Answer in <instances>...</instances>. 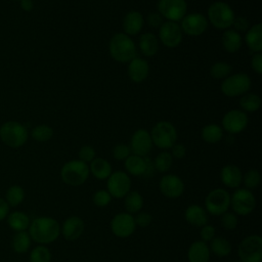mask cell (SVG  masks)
<instances>
[{"mask_svg": "<svg viewBox=\"0 0 262 262\" xmlns=\"http://www.w3.org/2000/svg\"><path fill=\"white\" fill-rule=\"evenodd\" d=\"M143 24H144V19L142 14L136 10L129 11L125 15L122 23L124 32L128 36H134L139 34V32L143 28Z\"/></svg>", "mask_w": 262, "mask_h": 262, "instance_id": "603a6c76", "label": "cell"}, {"mask_svg": "<svg viewBox=\"0 0 262 262\" xmlns=\"http://www.w3.org/2000/svg\"><path fill=\"white\" fill-rule=\"evenodd\" d=\"M111 56L118 62L126 63L136 57V46L130 36L125 33L115 34L108 45Z\"/></svg>", "mask_w": 262, "mask_h": 262, "instance_id": "7a4b0ae2", "label": "cell"}, {"mask_svg": "<svg viewBox=\"0 0 262 262\" xmlns=\"http://www.w3.org/2000/svg\"><path fill=\"white\" fill-rule=\"evenodd\" d=\"M95 155V149L91 145H83L78 152L79 160L86 164H90L96 158Z\"/></svg>", "mask_w": 262, "mask_h": 262, "instance_id": "f6af8a7d", "label": "cell"}, {"mask_svg": "<svg viewBox=\"0 0 262 262\" xmlns=\"http://www.w3.org/2000/svg\"><path fill=\"white\" fill-rule=\"evenodd\" d=\"M171 156L173 157V158H175V159H178V160H180V159H183L184 157H185V155H186V148H185V146L183 145V144H181V143H175L172 147H171Z\"/></svg>", "mask_w": 262, "mask_h": 262, "instance_id": "681fc988", "label": "cell"}, {"mask_svg": "<svg viewBox=\"0 0 262 262\" xmlns=\"http://www.w3.org/2000/svg\"><path fill=\"white\" fill-rule=\"evenodd\" d=\"M20 7L24 11L30 12L34 8V2L33 0H20Z\"/></svg>", "mask_w": 262, "mask_h": 262, "instance_id": "db71d44e", "label": "cell"}, {"mask_svg": "<svg viewBox=\"0 0 262 262\" xmlns=\"http://www.w3.org/2000/svg\"><path fill=\"white\" fill-rule=\"evenodd\" d=\"M85 224L82 218L70 216L63 221L60 227V233L67 241H77L83 234Z\"/></svg>", "mask_w": 262, "mask_h": 262, "instance_id": "d6986e66", "label": "cell"}, {"mask_svg": "<svg viewBox=\"0 0 262 262\" xmlns=\"http://www.w3.org/2000/svg\"><path fill=\"white\" fill-rule=\"evenodd\" d=\"M31 237L28 232L25 231H18L15 233V235L12 238V248L15 253L24 254L28 252L30 246H31Z\"/></svg>", "mask_w": 262, "mask_h": 262, "instance_id": "e575fe53", "label": "cell"}, {"mask_svg": "<svg viewBox=\"0 0 262 262\" xmlns=\"http://www.w3.org/2000/svg\"><path fill=\"white\" fill-rule=\"evenodd\" d=\"M251 78L245 73H237L225 78L221 84V91L225 96L236 97L248 92Z\"/></svg>", "mask_w": 262, "mask_h": 262, "instance_id": "30bf717a", "label": "cell"}, {"mask_svg": "<svg viewBox=\"0 0 262 262\" xmlns=\"http://www.w3.org/2000/svg\"><path fill=\"white\" fill-rule=\"evenodd\" d=\"M237 255L242 262H261L262 237L259 234H251L243 238L237 248Z\"/></svg>", "mask_w": 262, "mask_h": 262, "instance_id": "52a82bcc", "label": "cell"}, {"mask_svg": "<svg viewBox=\"0 0 262 262\" xmlns=\"http://www.w3.org/2000/svg\"><path fill=\"white\" fill-rule=\"evenodd\" d=\"M90 175L89 165L78 160H71L63 164L60 170L62 181L71 186H80Z\"/></svg>", "mask_w": 262, "mask_h": 262, "instance_id": "3957f363", "label": "cell"}, {"mask_svg": "<svg viewBox=\"0 0 262 262\" xmlns=\"http://www.w3.org/2000/svg\"><path fill=\"white\" fill-rule=\"evenodd\" d=\"M248 115L239 110L228 111L222 119V127L229 134H238L244 131L248 125Z\"/></svg>", "mask_w": 262, "mask_h": 262, "instance_id": "2e32d148", "label": "cell"}, {"mask_svg": "<svg viewBox=\"0 0 262 262\" xmlns=\"http://www.w3.org/2000/svg\"><path fill=\"white\" fill-rule=\"evenodd\" d=\"M13 1H20V0H13Z\"/></svg>", "mask_w": 262, "mask_h": 262, "instance_id": "9f6ffc18", "label": "cell"}, {"mask_svg": "<svg viewBox=\"0 0 262 262\" xmlns=\"http://www.w3.org/2000/svg\"><path fill=\"white\" fill-rule=\"evenodd\" d=\"M152 144L161 149H170L177 141V130L167 121L158 122L150 131Z\"/></svg>", "mask_w": 262, "mask_h": 262, "instance_id": "8992f818", "label": "cell"}, {"mask_svg": "<svg viewBox=\"0 0 262 262\" xmlns=\"http://www.w3.org/2000/svg\"><path fill=\"white\" fill-rule=\"evenodd\" d=\"M9 212V205L6 203V201L2 198H0V221L3 220Z\"/></svg>", "mask_w": 262, "mask_h": 262, "instance_id": "f5cc1de1", "label": "cell"}, {"mask_svg": "<svg viewBox=\"0 0 262 262\" xmlns=\"http://www.w3.org/2000/svg\"><path fill=\"white\" fill-rule=\"evenodd\" d=\"M161 193L167 199H178L184 192V183L182 179L175 174L164 175L159 182Z\"/></svg>", "mask_w": 262, "mask_h": 262, "instance_id": "e0dca14e", "label": "cell"}, {"mask_svg": "<svg viewBox=\"0 0 262 262\" xmlns=\"http://www.w3.org/2000/svg\"><path fill=\"white\" fill-rule=\"evenodd\" d=\"M158 48H159V42L155 34L147 32L142 34L139 37V50L144 56L146 57L154 56L157 53Z\"/></svg>", "mask_w": 262, "mask_h": 262, "instance_id": "f1b7e54d", "label": "cell"}, {"mask_svg": "<svg viewBox=\"0 0 262 262\" xmlns=\"http://www.w3.org/2000/svg\"><path fill=\"white\" fill-rule=\"evenodd\" d=\"M239 105L243 112L254 113L261 106V98L255 93H245L239 99Z\"/></svg>", "mask_w": 262, "mask_h": 262, "instance_id": "836d02e7", "label": "cell"}, {"mask_svg": "<svg viewBox=\"0 0 262 262\" xmlns=\"http://www.w3.org/2000/svg\"><path fill=\"white\" fill-rule=\"evenodd\" d=\"M112 155H113V158L117 161H125L131 155V149L129 145L120 143L114 146L112 150Z\"/></svg>", "mask_w": 262, "mask_h": 262, "instance_id": "ee69618b", "label": "cell"}, {"mask_svg": "<svg viewBox=\"0 0 262 262\" xmlns=\"http://www.w3.org/2000/svg\"><path fill=\"white\" fill-rule=\"evenodd\" d=\"M221 42L223 48L229 53H234L238 51L243 44L241 34L233 29H227L224 31Z\"/></svg>", "mask_w": 262, "mask_h": 262, "instance_id": "4316f807", "label": "cell"}, {"mask_svg": "<svg viewBox=\"0 0 262 262\" xmlns=\"http://www.w3.org/2000/svg\"><path fill=\"white\" fill-rule=\"evenodd\" d=\"M147 162L145 157H140L136 155H130L125 160V169L128 174L132 176H144L146 172Z\"/></svg>", "mask_w": 262, "mask_h": 262, "instance_id": "484cf974", "label": "cell"}, {"mask_svg": "<svg viewBox=\"0 0 262 262\" xmlns=\"http://www.w3.org/2000/svg\"><path fill=\"white\" fill-rule=\"evenodd\" d=\"M29 137L27 128L16 121H8L0 127V139L1 141L12 148L23 146Z\"/></svg>", "mask_w": 262, "mask_h": 262, "instance_id": "277c9868", "label": "cell"}, {"mask_svg": "<svg viewBox=\"0 0 262 262\" xmlns=\"http://www.w3.org/2000/svg\"><path fill=\"white\" fill-rule=\"evenodd\" d=\"M209 243H210L209 244L210 252L217 257L223 258L228 256L231 253V250H232L231 243L223 236H215Z\"/></svg>", "mask_w": 262, "mask_h": 262, "instance_id": "f546056e", "label": "cell"}, {"mask_svg": "<svg viewBox=\"0 0 262 262\" xmlns=\"http://www.w3.org/2000/svg\"><path fill=\"white\" fill-rule=\"evenodd\" d=\"M210 256L211 252L209 245L203 241H195L188 247V262H209Z\"/></svg>", "mask_w": 262, "mask_h": 262, "instance_id": "cb8c5ba5", "label": "cell"}, {"mask_svg": "<svg viewBox=\"0 0 262 262\" xmlns=\"http://www.w3.org/2000/svg\"><path fill=\"white\" fill-rule=\"evenodd\" d=\"M232 262H242V261L238 259V260H234V261H232Z\"/></svg>", "mask_w": 262, "mask_h": 262, "instance_id": "11a10c76", "label": "cell"}, {"mask_svg": "<svg viewBox=\"0 0 262 262\" xmlns=\"http://www.w3.org/2000/svg\"><path fill=\"white\" fill-rule=\"evenodd\" d=\"M124 206L126 209V212L133 215L141 211L143 207V198L138 191H129L124 196Z\"/></svg>", "mask_w": 262, "mask_h": 262, "instance_id": "1f68e13d", "label": "cell"}, {"mask_svg": "<svg viewBox=\"0 0 262 262\" xmlns=\"http://www.w3.org/2000/svg\"><path fill=\"white\" fill-rule=\"evenodd\" d=\"M245 41L248 48L253 52H261L262 50V25L260 23L254 25L246 31Z\"/></svg>", "mask_w": 262, "mask_h": 262, "instance_id": "d4e9b609", "label": "cell"}, {"mask_svg": "<svg viewBox=\"0 0 262 262\" xmlns=\"http://www.w3.org/2000/svg\"><path fill=\"white\" fill-rule=\"evenodd\" d=\"M158 12L167 20L178 23L187 12L185 0H159Z\"/></svg>", "mask_w": 262, "mask_h": 262, "instance_id": "4fadbf2b", "label": "cell"}, {"mask_svg": "<svg viewBox=\"0 0 262 262\" xmlns=\"http://www.w3.org/2000/svg\"><path fill=\"white\" fill-rule=\"evenodd\" d=\"M201 137L207 143H217L223 137V130L217 124H208L202 128Z\"/></svg>", "mask_w": 262, "mask_h": 262, "instance_id": "d6a6232c", "label": "cell"}, {"mask_svg": "<svg viewBox=\"0 0 262 262\" xmlns=\"http://www.w3.org/2000/svg\"><path fill=\"white\" fill-rule=\"evenodd\" d=\"M233 9L223 1L213 2L208 8V21L218 30H227L234 20Z\"/></svg>", "mask_w": 262, "mask_h": 262, "instance_id": "5b68a950", "label": "cell"}, {"mask_svg": "<svg viewBox=\"0 0 262 262\" xmlns=\"http://www.w3.org/2000/svg\"><path fill=\"white\" fill-rule=\"evenodd\" d=\"M53 136V130L50 126L41 124L35 126L31 131V137L39 142H45L51 139Z\"/></svg>", "mask_w": 262, "mask_h": 262, "instance_id": "74e56055", "label": "cell"}, {"mask_svg": "<svg viewBox=\"0 0 262 262\" xmlns=\"http://www.w3.org/2000/svg\"><path fill=\"white\" fill-rule=\"evenodd\" d=\"M220 223L221 226L225 230H234L238 224V217L235 213L226 211L220 216Z\"/></svg>", "mask_w": 262, "mask_h": 262, "instance_id": "b9f144b4", "label": "cell"}, {"mask_svg": "<svg viewBox=\"0 0 262 262\" xmlns=\"http://www.w3.org/2000/svg\"><path fill=\"white\" fill-rule=\"evenodd\" d=\"M183 33L180 25L176 21L166 20L159 28V38L168 48H176L182 42Z\"/></svg>", "mask_w": 262, "mask_h": 262, "instance_id": "5bb4252c", "label": "cell"}, {"mask_svg": "<svg viewBox=\"0 0 262 262\" xmlns=\"http://www.w3.org/2000/svg\"><path fill=\"white\" fill-rule=\"evenodd\" d=\"M29 234L31 239L40 245L51 244L59 236L60 225L54 218L38 217L30 223Z\"/></svg>", "mask_w": 262, "mask_h": 262, "instance_id": "6da1fadb", "label": "cell"}, {"mask_svg": "<svg viewBox=\"0 0 262 262\" xmlns=\"http://www.w3.org/2000/svg\"><path fill=\"white\" fill-rule=\"evenodd\" d=\"M152 140L150 134L145 129L136 130L130 139V149L133 155L146 157L152 148Z\"/></svg>", "mask_w": 262, "mask_h": 262, "instance_id": "ac0fdd59", "label": "cell"}, {"mask_svg": "<svg viewBox=\"0 0 262 262\" xmlns=\"http://www.w3.org/2000/svg\"><path fill=\"white\" fill-rule=\"evenodd\" d=\"M184 218L186 222L194 227H202L208 224L209 216L204 207L191 204L184 211Z\"/></svg>", "mask_w": 262, "mask_h": 262, "instance_id": "7402d4cb", "label": "cell"}, {"mask_svg": "<svg viewBox=\"0 0 262 262\" xmlns=\"http://www.w3.org/2000/svg\"><path fill=\"white\" fill-rule=\"evenodd\" d=\"M232 72V67L224 61H217L210 68V75L216 80H224Z\"/></svg>", "mask_w": 262, "mask_h": 262, "instance_id": "8d00e7d4", "label": "cell"}, {"mask_svg": "<svg viewBox=\"0 0 262 262\" xmlns=\"http://www.w3.org/2000/svg\"><path fill=\"white\" fill-rule=\"evenodd\" d=\"M51 252L45 246H37L30 253V262H50Z\"/></svg>", "mask_w": 262, "mask_h": 262, "instance_id": "60d3db41", "label": "cell"}, {"mask_svg": "<svg viewBox=\"0 0 262 262\" xmlns=\"http://www.w3.org/2000/svg\"><path fill=\"white\" fill-rule=\"evenodd\" d=\"M90 173L98 180H106L112 174V165L103 158H95L89 166Z\"/></svg>", "mask_w": 262, "mask_h": 262, "instance_id": "83f0119b", "label": "cell"}, {"mask_svg": "<svg viewBox=\"0 0 262 262\" xmlns=\"http://www.w3.org/2000/svg\"><path fill=\"white\" fill-rule=\"evenodd\" d=\"M261 182V175L257 169L248 170L245 175H243L242 183H244L245 188L252 190L257 188Z\"/></svg>", "mask_w": 262, "mask_h": 262, "instance_id": "ab89813d", "label": "cell"}, {"mask_svg": "<svg viewBox=\"0 0 262 262\" xmlns=\"http://www.w3.org/2000/svg\"><path fill=\"white\" fill-rule=\"evenodd\" d=\"M7 223L11 229L18 232V231H25L27 228H29L31 221L29 216L26 213L20 211H15L8 215Z\"/></svg>", "mask_w": 262, "mask_h": 262, "instance_id": "4dcf8cb0", "label": "cell"}, {"mask_svg": "<svg viewBox=\"0 0 262 262\" xmlns=\"http://www.w3.org/2000/svg\"><path fill=\"white\" fill-rule=\"evenodd\" d=\"M25 199V191L19 185H12L6 191V203L11 207L18 206Z\"/></svg>", "mask_w": 262, "mask_h": 262, "instance_id": "f35d334b", "label": "cell"}, {"mask_svg": "<svg viewBox=\"0 0 262 262\" xmlns=\"http://www.w3.org/2000/svg\"><path fill=\"white\" fill-rule=\"evenodd\" d=\"M208 23L207 17L200 12L186 13L181 19L180 28L182 33H185L188 36L196 37L205 33L208 28Z\"/></svg>", "mask_w": 262, "mask_h": 262, "instance_id": "9a60e30c", "label": "cell"}, {"mask_svg": "<svg viewBox=\"0 0 262 262\" xmlns=\"http://www.w3.org/2000/svg\"><path fill=\"white\" fill-rule=\"evenodd\" d=\"M112 199H113L112 195L106 189H99L95 191L94 194L92 195V202L98 208H104L108 206Z\"/></svg>", "mask_w": 262, "mask_h": 262, "instance_id": "7bdbcfd3", "label": "cell"}, {"mask_svg": "<svg viewBox=\"0 0 262 262\" xmlns=\"http://www.w3.org/2000/svg\"><path fill=\"white\" fill-rule=\"evenodd\" d=\"M163 23V17L159 12H151L147 15V24L151 28H160Z\"/></svg>", "mask_w": 262, "mask_h": 262, "instance_id": "f907efd6", "label": "cell"}, {"mask_svg": "<svg viewBox=\"0 0 262 262\" xmlns=\"http://www.w3.org/2000/svg\"><path fill=\"white\" fill-rule=\"evenodd\" d=\"M149 74L147 61L141 57H134L128 62V76L135 83L143 82Z\"/></svg>", "mask_w": 262, "mask_h": 262, "instance_id": "ffe728a7", "label": "cell"}, {"mask_svg": "<svg viewBox=\"0 0 262 262\" xmlns=\"http://www.w3.org/2000/svg\"><path fill=\"white\" fill-rule=\"evenodd\" d=\"M230 207L237 216H247L256 208V198L252 190L247 188H236L230 194Z\"/></svg>", "mask_w": 262, "mask_h": 262, "instance_id": "9c48e42d", "label": "cell"}, {"mask_svg": "<svg viewBox=\"0 0 262 262\" xmlns=\"http://www.w3.org/2000/svg\"><path fill=\"white\" fill-rule=\"evenodd\" d=\"M106 190L112 198L123 199L131 190V179L129 174L123 171L112 172L106 179Z\"/></svg>", "mask_w": 262, "mask_h": 262, "instance_id": "8fae6325", "label": "cell"}, {"mask_svg": "<svg viewBox=\"0 0 262 262\" xmlns=\"http://www.w3.org/2000/svg\"><path fill=\"white\" fill-rule=\"evenodd\" d=\"M155 170L159 173H166L170 170L173 164V157L169 151H161L152 161Z\"/></svg>", "mask_w": 262, "mask_h": 262, "instance_id": "d590c367", "label": "cell"}, {"mask_svg": "<svg viewBox=\"0 0 262 262\" xmlns=\"http://www.w3.org/2000/svg\"><path fill=\"white\" fill-rule=\"evenodd\" d=\"M110 226L113 234L119 238H126L131 236L137 227L135 224L134 216L127 212H120L116 214L112 218Z\"/></svg>", "mask_w": 262, "mask_h": 262, "instance_id": "7c38bea8", "label": "cell"}, {"mask_svg": "<svg viewBox=\"0 0 262 262\" xmlns=\"http://www.w3.org/2000/svg\"><path fill=\"white\" fill-rule=\"evenodd\" d=\"M232 26L234 27V30L236 32L238 31H247L249 29V23L247 20L246 17H243V16H235L234 17V20L232 23Z\"/></svg>", "mask_w": 262, "mask_h": 262, "instance_id": "816d5d0a", "label": "cell"}, {"mask_svg": "<svg viewBox=\"0 0 262 262\" xmlns=\"http://www.w3.org/2000/svg\"><path fill=\"white\" fill-rule=\"evenodd\" d=\"M215 233H216L215 227L213 225L206 224V225L202 226L201 230H200L201 241H203L205 243H208V242L212 241L213 237H215Z\"/></svg>", "mask_w": 262, "mask_h": 262, "instance_id": "7dc6e473", "label": "cell"}, {"mask_svg": "<svg viewBox=\"0 0 262 262\" xmlns=\"http://www.w3.org/2000/svg\"><path fill=\"white\" fill-rule=\"evenodd\" d=\"M134 220H135L136 226L144 228V227H147L150 225V223L152 222V216L148 212L140 211V212L136 213V215L134 216Z\"/></svg>", "mask_w": 262, "mask_h": 262, "instance_id": "bcb514c9", "label": "cell"}, {"mask_svg": "<svg viewBox=\"0 0 262 262\" xmlns=\"http://www.w3.org/2000/svg\"><path fill=\"white\" fill-rule=\"evenodd\" d=\"M220 179L226 187L236 189L242 184L243 173L236 165L227 164L220 171Z\"/></svg>", "mask_w": 262, "mask_h": 262, "instance_id": "44dd1931", "label": "cell"}, {"mask_svg": "<svg viewBox=\"0 0 262 262\" xmlns=\"http://www.w3.org/2000/svg\"><path fill=\"white\" fill-rule=\"evenodd\" d=\"M251 67L258 75L262 74V54H261V52H257L252 55Z\"/></svg>", "mask_w": 262, "mask_h": 262, "instance_id": "c3c4849f", "label": "cell"}, {"mask_svg": "<svg viewBox=\"0 0 262 262\" xmlns=\"http://www.w3.org/2000/svg\"><path fill=\"white\" fill-rule=\"evenodd\" d=\"M230 208V193L224 188L211 190L205 199V210L213 216H221Z\"/></svg>", "mask_w": 262, "mask_h": 262, "instance_id": "ba28073f", "label": "cell"}]
</instances>
